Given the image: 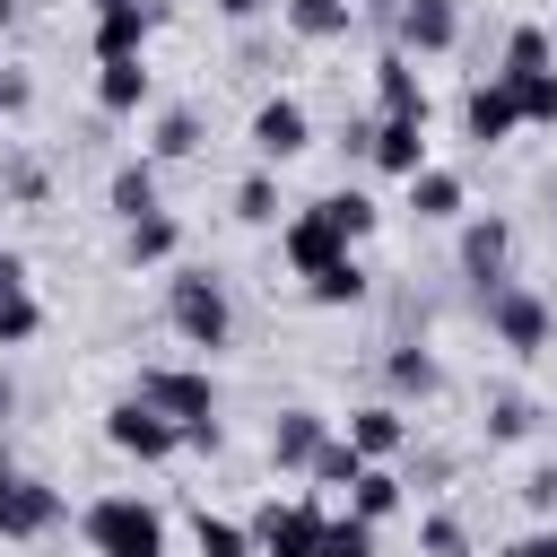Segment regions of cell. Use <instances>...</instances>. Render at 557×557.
<instances>
[{"mask_svg":"<svg viewBox=\"0 0 557 557\" xmlns=\"http://www.w3.org/2000/svg\"><path fill=\"white\" fill-rule=\"evenodd\" d=\"M78 531H87L96 557H165V522H157V505H139V496H96Z\"/></svg>","mask_w":557,"mask_h":557,"instance_id":"cell-1","label":"cell"},{"mask_svg":"<svg viewBox=\"0 0 557 557\" xmlns=\"http://www.w3.org/2000/svg\"><path fill=\"white\" fill-rule=\"evenodd\" d=\"M165 313H174V331H183L191 348H226V287H218V278H200V270H174V287H165Z\"/></svg>","mask_w":557,"mask_h":557,"instance_id":"cell-2","label":"cell"},{"mask_svg":"<svg viewBox=\"0 0 557 557\" xmlns=\"http://www.w3.org/2000/svg\"><path fill=\"white\" fill-rule=\"evenodd\" d=\"M348 244H357V235L331 218V200H313V209H305V218H287V235H278V252H287V270H296V278H313V270L348 261Z\"/></svg>","mask_w":557,"mask_h":557,"instance_id":"cell-3","label":"cell"},{"mask_svg":"<svg viewBox=\"0 0 557 557\" xmlns=\"http://www.w3.org/2000/svg\"><path fill=\"white\" fill-rule=\"evenodd\" d=\"M139 400H148V409H165L183 435H191V426H218V392H209V374H183V366H148V374H139Z\"/></svg>","mask_w":557,"mask_h":557,"instance_id":"cell-4","label":"cell"},{"mask_svg":"<svg viewBox=\"0 0 557 557\" xmlns=\"http://www.w3.org/2000/svg\"><path fill=\"white\" fill-rule=\"evenodd\" d=\"M104 435H113V453H131V461H165V453H183V426H174L165 409H148L139 392L104 409Z\"/></svg>","mask_w":557,"mask_h":557,"instance_id":"cell-5","label":"cell"},{"mask_svg":"<svg viewBox=\"0 0 557 557\" xmlns=\"http://www.w3.org/2000/svg\"><path fill=\"white\" fill-rule=\"evenodd\" d=\"M322 522H331V513L305 505V496H296V505H261L252 548H261V557H313V548H322Z\"/></svg>","mask_w":557,"mask_h":557,"instance_id":"cell-6","label":"cell"},{"mask_svg":"<svg viewBox=\"0 0 557 557\" xmlns=\"http://www.w3.org/2000/svg\"><path fill=\"white\" fill-rule=\"evenodd\" d=\"M52 522H61V496L0 461V540H35V531H52Z\"/></svg>","mask_w":557,"mask_h":557,"instance_id":"cell-7","label":"cell"},{"mask_svg":"<svg viewBox=\"0 0 557 557\" xmlns=\"http://www.w3.org/2000/svg\"><path fill=\"white\" fill-rule=\"evenodd\" d=\"M305 139H313V122H305V104H296V96H270V104L252 113V157H261V165L305 157Z\"/></svg>","mask_w":557,"mask_h":557,"instance_id":"cell-8","label":"cell"},{"mask_svg":"<svg viewBox=\"0 0 557 557\" xmlns=\"http://www.w3.org/2000/svg\"><path fill=\"white\" fill-rule=\"evenodd\" d=\"M392 35H400V52H453L461 17H453V0H400L392 9Z\"/></svg>","mask_w":557,"mask_h":557,"instance_id":"cell-9","label":"cell"},{"mask_svg":"<svg viewBox=\"0 0 557 557\" xmlns=\"http://www.w3.org/2000/svg\"><path fill=\"white\" fill-rule=\"evenodd\" d=\"M461 131H470L479 148H496V139H513V131H522V104H513V87H505V78H487V87H470V104H461Z\"/></svg>","mask_w":557,"mask_h":557,"instance_id":"cell-10","label":"cell"},{"mask_svg":"<svg viewBox=\"0 0 557 557\" xmlns=\"http://www.w3.org/2000/svg\"><path fill=\"white\" fill-rule=\"evenodd\" d=\"M487 322H496L505 348H540V339H548V305L522 296V287H487Z\"/></svg>","mask_w":557,"mask_h":557,"instance_id":"cell-11","label":"cell"},{"mask_svg":"<svg viewBox=\"0 0 557 557\" xmlns=\"http://www.w3.org/2000/svg\"><path fill=\"white\" fill-rule=\"evenodd\" d=\"M383 174H418L426 165V113H383V131L366 139Z\"/></svg>","mask_w":557,"mask_h":557,"instance_id":"cell-12","label":"cell"},{"mask_svg":"<svg viewBox=\"0 0 557 557\" xmlns=\"http://www.w3.org/2000/svg\"><path fill=\"white\" fill-rule=\"evenodd\" d=\"M96 104H104V113H139V104H148V70H139V52L96 61Z\"/></svg>","mask_w":557,"mask_h":557,"instance_id":"cell-13","label":"cell"},{"mask_svg":"<svg viewBox=\"0 0 557 557\" xmlns=\"http://www.w3.org/2000/svg\"><path fill=\"white\" fill-rule=\"evenodd\" d=\"M313 453H322V418H313V409H287V418L270 426V461H278V470H305Z\"/></svg>","mask_w":557,"mask_h":557,"instance_id":"cell-14","label":"cell"},{"mask_svg":"<svg viewBox=\"0 0 557 557\" xmlns=\"http://www.w3.org/2000/svg\"><path fill=\"white\" fill-rule=\"evenodd\" d=\"M148 44V0L139 9H96V61H122Z\"/></svg>","mask_w":557,"mask_h":557,"instance_id":"cell-15","label":"cell"},{"mask_svg":"<svg viewBox=\"0 0 557 557\" xmlns=\"http://www.w3.org/2000/svg\"><path fill=\"white\" fill-rule=\"evenodd\" d=\"M409 209L418 218H461V174L453 165H418L409 174Z\"/></svg>","mask_w":557,"mask_h":557,"instance_id":"cell-16","label":"cell"},{"mask_svg":"<svg viewBox=\"0 0 557 557\" xmlns=\"http://www.w3.org/2000/svg\"><path fill=\"white\" fill-rule=\"evenodd\" d=\"M505 244H513V235H505V218H479V226L461 235V270H470L479 287H496V270H505Z\"/></svg>","mask_w":557,"mask_h":557,"instance_id":"cell-17","label":"cell"},{"mask_svg":"<svg viewBox=\"0 0 557 557\" xmlns=\"http://www.w3.org/2000/svg\"><path fill=\"white\" fill-rule=\"evenodd\" d=\"M400 435H409V426H400V409H383V400L348 418V444H357L366 461H392V453H400Z\"/></svg>","mask_w":557,"mask_h":557,"instance_id":"cell-18","label":"cell"},{"mask_svg":"<svg viewBox=\"0 0 557 557\" xmlns=\"http://www.w3.org/2000/svg\"><path fill=\"white\" fill-rule=\"evenodd\" d=\"M374 96H383V113H426V96H418V70H409V52H383V61H374Z\"/></svg>","mask_w":557,"mask_h":557,"instance_id":"cell-19","label":"cell"},{"mask_svg":"<svg viewBox=\"0 0 557 557\" xmlns=\"http://www.w3.org/2000/svg\"><path fill=\"white\" fill-rule=\"evenodd\" d=\"M348 17H357V0H287V26H296L305 44H331V35H348Z\"/></svg>","mask_w":557,"mask_h":557,"instance_id":"cell-20","label":"cell"},{"mask_svg":"<svg viewBox=\"0 0 557 557\" xmlns=\"http://www.w3.org/2000/svg\"><path fill=\"white\" fill-rule=\"evenodd\" d=\"M348 513H366V522L400 513V479H392L383 461H366V470H357V487H348Z\"/></svg>","mask_w":557,"mask_h":557,"instance_id":"cell-21","label":"cell"},{"mask_svg":"<svg viewBox=\"0 0 557 557\" xmlns=\"http://www.w3.org/2000/svg\"><path fill=\"white\" fill-rule=\"evenodd\" d=\"M522 104V122H557V70H496Z\"/></svg>","mask_w":557,"mask_h":557,"instance_id":"cell-22","label":"cell"},{"mask_svg":"<svg viewBox=\"0 0 557 557\" xmlns=\"http://www.w3.org/2000/svg\"><path fill=\"white\" fill-rule=\"evenodd\" d=\"M305 470H313V479H322V487H357V470H366V453H357V444H348V435H322V453H313V461H305Z\"/></svg>","mask_w":557,"mask_h":557,"instance_id":"cell-23","label":"cell"},{"mask_svg":"<svg viewBox=\"0 0 557 557\" xmlns=\"http://www.w3.org/2000/svg\"><path fill=\"white\" fill-rule=\"evenodd\" d=\"M191 548H200V557H261V548H252V531H244V522H218V513H200V522H191Z\"/></svg>","mask_w":557,"mask_h":557,"instance_id":"cell-24","label":"cell"},{"mask_svg":"<svg viewBox=\"0 0 557 557\" xmlns=\"http://www.w3.org/2000/svg\"><path fill=\"white\" fill-rule=\"evenodd\" d=\"M313 557H374V522H366V513H331Z\"/></svg>","mask_w":557,"mask_h":557,"instance_id":"cell-25","label":"cell"},{"mask_svg":"<svg viewBox=\"0 0 557 557\" xmlns=\"http://www.w3.org/2000/svg\"><path fill=\"white\" fill-rule=\"evenodd\" d=\"M113 209H122V226H139V218L157 209V174H148V165H122V174H113Z\"/></svg>","mask_w":557,"mask_h":557,"instance_id":"cell-26","label":"cell"},{"mask_svg":"<svg viewBox=\"0 0 557 557\" xmlns=\"http://www.w3.org/2000/svg\"><path fill=\"white\" fill-rule=\"evenodd\" d=\"M305 296H313V305H357V296H366V270H357V261H331V270L305 278Z\"/></svg>","mask_w":557,"mask_h":557,"instance_id":"cell-27","label":"cell"},{"mask_svg":"<svg viewBox=\"0 0 557 557\" xmlns=\"http://www.w3.org/2000/svg\"><path fill=\"white\" fill-rule=\"evenodd\" d=\"M174 244H183V235H174L165 209H148V218L131 226V261H174Z\"/></svg>","mask_w":557,"mask_h":557,"instance_id":"cell-28","label":"cell"},{"mask_svg":"<svg viewBox=\"0 0 557 557\" xmlns=\"http://www.w3.org/2000/svg\"><path fill=\"white\" fill-rule=\"evenodd\" d=\"M44 331V305L17 287V296H0V348H17V339H35Z\"/></svg>","mask_w":557,"mask_h":557,"instance_id":"cell-29","label":"cell"},{"mask_svg":"<svg viewBox=\"0 0 557 557\" xmlns=\"http://www.w3.org/2000/svg\"><path fill=\"white\" fill-rule=\"evenodd\" d=\"M235 218H252V226H270V218H278V191H270V174H244V191H235Z\"/></svg>","mask_w":557,"mask_h":557,"instance_id":"cell-30","label":"cell"},{"mask_svg":"<svg viewBox=\"0 0 557 557\" xmlns=\"http://www.w3.org/2000/svg\"><path fill=\"white\" fill-rule=\"evenodd\" d=\"M505 70H548V35H540V26H513V44H505Z\"/></svg>","mask_w":557,"mask_h":557,"instance_id":"cell-31","label":"cell"},{"mask_svg":"<svg viewBox=\"0 0 557 557\" xmlns=\"http://www.w3.org/2000/svg\"><path fill=\"white\" fill-rule=\"evenodd\" d=\"M191 148H200V122L191 113H165L157 122V157H191Z\"/></svg>","mask_w":557,"mask_h":557,"instance_id":"cell-32","label":"cell"},{"mask_svg":"<svg viewBox=\"0 0 557 557\" xmlns=\"http://www.w3.org/2000/svg\"><path fill=\"white\" fill-rule=\"evenodd\" d=\"M392 383H400V392H435V357H426V348H400V357H392Z\"/></svg>","mask_w":557,"mask_h":557,"instance_id":"cell-33","label":"cell"},{"mask_svg":"<svg viewBox=\"0 0 557 557\" xmlns=\"http://www.w3.org/2000/svg\"><path fill=\"white\" fill-rule=\"evenodd\" d=\"M331 218H339L348 235H366V226H374V200H366V191H331Z\"/></svg>","mask_w":557,"mask_h":557,"instance_id":"cell-34","label":"cell"},{"mask_svg":"<svg viewBox=\"0 0 557 557\" xmlns=\"http://www.w3.org/2000/svg\"><path fill=\"white\" fill-rule=\"evenodd\" d=\"M522 496H531L540 513H557V461H548V470H531V487H522Z\"/></svg>","mask_w":557,"mask_h":557,"instance_id":"cell-35","label":"cell"},{"mask_svg":"<svg viewBox=\"0 0 557 557\" xmlns=\"http://www.w3.org/2000/svg\"><path fill=\"white\" fill-rule=\"evenodd\" d=\"M17 287H26V261H17L9 244H0V296H17Z\"/></svg>","mask_w":557,"mask_h":557,"instance_id":"cell-36","label":"cell"},{"mask_svg":"<svg viewBox=\"0 0 557 557\" xmlns=\"http://www.w3.org/2000/svg\"><path fill=\"white\" fill-rule=\"evenodd\" d=\"M513 557H557V522H548V531H531V540H513Z\"/></svg>","mask_w":557,"mask_h":557,"instance_id":"cell-37","label":"cell"},{"mask_svg":"<svg viewBox=\"0 0 557 557\" xmlns=\"http://www.w3.org/2000/svg\"><path fill=\"white\" fill-rule=\"evenodd\" d=\"M26 104V78H0V113H17Z\"/></svg>","mask_w":557,"mask_h":557,"instance_id":"cell-38","label":"cell"},{"mask_svg":"<svg viewBox=\"0 0 557 557\" xmlns=\"http://www.w3.org/2000/svg\"><path fill=\"white\" fill-rule=\"evenodd\" d=\"M218 9H226V17H261V0H218Z\"/></svg>","mask_w":557,"mask_h":557,"instance_id":"cell-39","label":"cell"},{"mask_svg":"<svg viewBox=\"0 0 557 557\" xmlns=\"http://www.w3.org/2000/svg\"><path fill=\"white\" fill-rule=\"evenodd\" d=\"M96 9H139V0H96Z\"/></svg>","mask_w":557,"mask_h":557,"instance_id":"cell-40","label":"cell"},{"mask_svg":"<svg viewBox=\"0 0 557 557\" xmlns=\"http://www.w3.org/2000/svg\"><path fill=\"white\" fill-rule=\"evenodd\" d=\"M9 9H17V0H0V26H9Z\"/></svg>","mask_w":557,"mask_h":557,"instance_id":"cell-41","label":"cell"},{"mask_svg":"<svg viewBox=\"0 0 557 557\" xmlns=\"http://www.w3.org/2000/svg\"><path fill=\"white\" fill-rule=\"evenodd\" d=\"M548 209H557V191H548Z\"/></svg>","mask_w":557,"mask_h":557,"instance_id":"cell-42","label":"cell"}]
</instances>
